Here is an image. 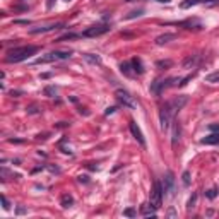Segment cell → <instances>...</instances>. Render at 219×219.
<instances>
[{
    "mask_svg": "<svg viewBox=\"0 0 219 219\" xmlns=\"http://www.w3.org/2000/svg\"><path fill=\"white\" fill-rule=\"evenodd\" d=\"M27 113H29V115H38V113H41V108H39L38 104H31V106L27 108Z\"/></svg>",
    "mask_w": 219,
    "mask_h": 219,
    "instance_id": "24",
    "label": "cell"
},
{
    "mask_svg": "<svg viewBox=\"0 0 219 219\" xmlns=\"http://www.w3.org/2000/svg\"><path fill=\"white\" fill-rule=\"evenodd\" d=\"M10 94H12V96H16V98H17V96L21 94V91H12V93H10Z\"/></svg>",
    "mask_w": 219,
    "mask_h": 219,
    "instance_id": "39",
    "label": "cell"
},
{
    "mask_svg": "<svg viewBox=\"0 0 219 219\" xmlns=\"http://www.w3.org/2000/svg\"><path fill=\"white\" fill-rule=\"evenodd\" d=\"M158 2H161V4H170L171 0H158Z\"/></svg>",
    "mask_w": 219,
    "mask_h": 219,
    "instance_id": "40",
    "label": "cell"
},
{
    "mask_svg": "<svg viewBox=\"0 0 219 219\" xmlns=\"http://www.w3.org/2000/svg\"><path fill=\"white\" fill-rule=\"evenodd\" d=\"M175 108L171 106V103L170 101H166V103L161 106V110H159V122H161V129L163 130H168L170 129V125L173 123V120H175Z\"/></svg>",
    "mask_w": 219,
    "mask_h": 219,
    "instance_id": "2",
    "label": "cell"
},
{
    "mask_svg": "<svg viewBox=\"0 0 219 219\" xmlns=\"http://www.w3.org/2000/svg\"><path fill=\"white\" fill-rule=\"evenodd\" d=\"M195 202H197V193H193L192 197L188 199V202H187V209H193V207H195Z\"/></svg>",
    "mask_w": 219,
    "mask_h": 219,
    "instance_id": "26",
    "label": "cell"
},
{
    "mask_svg": "<svg viewBox=\"0 0 219 219\" xmlns=\"http://www.w3.org/2000/svg\"><path fill=\"white\" fill-rule=\"evenodd\" d=\"M142 12H144V9H139V10H132V12L127 16V19H133V17H139V16H142Z\"/></svg>",
    "mask_w": 219,
    "mask_h": 219,
    "instance_id": "30",
    "label": "cell"
},
{
    "mask_svg": "<svg viewBox=\"0 0 219 219\" xmlns=\"http://www.w3.org/2000/svg\"><path fill=\"white\" fill-rule=\"evenodd\" d=\"M84 60L87 62V64H91V65H101V57L99 55H94V53H86L84 55Z\"/></svg>",
    "mask_w": 219,
    "mask_h": 219,
    "instance_id": "16",
    "label": "cell"
},
{
    "mask_svg": "<svg viewBox=\"0 0 219 219\" xmlns=\"http://www.w3.org/2000/svg\"><path fill=\"white\" fill-rule=\"evenodd\" d=\"M166 81H163V79H156L152 84H151V93H154L156 96H159L161 93H163L164 89H166Z\"/></svg>",
    "mask_w": 219,
    "mask_h": 219,
    "instance_id": "12",
    "label": "cell"
},
{
    "mask_svg": "<svg viewBox=\"0 0 219 219\" xmlns=\"http://www.w3.org/2000/svg\"><path fill=\"white\" fill-rule=\"evenodd\" d=\"M180 137H181V125L180 122L173 120V132H171V146L176 147V144L180 142Z\"/></svg>",
    "mask_w": 219,
    "mask_h": 219,
    "instance_id": "10",
    "label": "cell"
},
{
    "mask_svg": "<svg viewBox=\"0 0 219 219\" xmlns=\"http://www.w3.org/2000/svg\"><path fill=\"white\" fill-rule=\"evenodd\" d=\"M176 38V35H173V33H166V35H161V36H158L156 38V45H166V43H170L171 39H175Z\"/></svg>",
    "mask_w": 219,
    "mask_h": 219,
    "instance_id": "17",
    "label": "cell"
},
{
    "mask_svg": "<svg viewBox=\"0 0 219 219\" xmlns=\"http://www.w3.org/2000/svg\"><path fill=\"white\" fill-rule=\"evenodd\" d=\"M173 188H175V175H173L171 171H166V175H164V180H163V190H164V193L171 195V193H173Z\"/></svg>",
    "mask_w": 219,
    "mask_h": 219,
    "instance_id": "7",
    "label": "cell"
},
{
    "mask_svg": "<svg viewBox=\"0 0 219 219\" xmlns=\"http://www.w3.org/2000/svg\"><path fill=\"white\" fill-rule=\"evenodd\" d=\"M181 181H183L185 187H190V173L188 171H183V175H181Z\"/></svg>",
    "mask_w": 219,
    "mask_h": 219,
    "instance_id": "27",
    "label": "cell"
},
{
    "mask_svg": "<svg viewBox=\"0 0 219 219\" xmlns=\"http://www.w3.org/2000/svg\"><path fill=\"white\" fill-rule=\"evenodd\" d=\"M115 96H116V99H118V103L123 104L125 108H137V101L133 99V96L130 94L129 91H125V89H118Z\"/></svg>",
    "mask_w": 219,
    "mask_h": 219,
    "instance_id": "6",
    "label": "cell"
},
{
    "mask_svg": "<svg viewBox=\"0 0 219 219\" xmlns=\"http://www.w3.org/2000/svg\"><path fill=\"white\" fill-rule=\"evenodd\" d=\"M206 197L210 199V200H212V199H216V197H217V190H216V188H209V190L206 192Z\"/></svg>",
    "mask_w": 219,
    "mask_h": 219,
    "instance_id": "29",
    "label": "cell"
},
{
    "mask_svg": "<svg viewBox=\"0 0 219 219\" xmlns=\"http://www.w3.org/2000/svg\"><path fill=\"white\" fill-rule=\"evenodd\" d=\"M173 62L171 60H158L156 62V67L158 69H168V67H171Z\"/></svg>",
    "mask_w": 219,
    "mask_h": 219,
    "instance_id": "22",
    "label": "cell"
},
{
    "mask_svg": "<svg viewBox=\"0 0 219 219\" xmlns=\"http://www.w3.org/2000/svg\"><path fill=\"white\" fill-rule=\"evenodd\" d=\"M26 212H27V209L26 207H22V206H19L17 209H16V214L17 216H22V214H26Z\"/></svg>",
    "mask_w": 219,
    "mask_h": 219,
    "instance_id": "32",
    "label": "cell"
},
{
    "mask_svg": "<svg viewBox=\"0 0 219 219\" xmlns=\"http://www.w3.org/2000/svg\"><path fill=\"white\" fill-rule=\"evenodd\" d=\"M39 48L38 46H17V48H12L7 52V57H5V62L7 64H17V62H22V60H27L29 57H33L35 53H38Z\"/></svg>",
    "mask_w": 219,
    "mask_h": 219,
    "instance_id": "1",
    "label": "cell"
},
{
    "mask_svg": "<svg viewBox=\"0 0 219 219\" xmlns=\"http://www.w3.org/2000/svg\"><path fill=\"white\" fill-rule=\"evenodd\" d=\"M127 2H130V0H127Z\"/></svg>",
    "mask_w": 219,
    "mask_h": 219,
    "instance_id": "41",
    "label": "cell"
},
{
    "mask_svg": "<svg viewBox=\"0 0 219 219\" xmlns=\"http://www.w3.org/2000/svg\"><path fill=\"white\" fill-rule=\"evenodd\" d=\"M45 94L50 96V98H53V96L57 94V87H53V86H46V87H45Z\"/></svg>",
    "mask_w": 219,
    "mask_h": 219,
    "instance_id": "25",
    "label": "cell"
},
{
    "mask_svg": "<svg viewBox=\"0 0 219 219\" xmlns=\"http://www.w3.org/2000/svg\"><path fill=\"white\" fill-rule=\"evenodd\" d=\"M202 2H216V0H185V2H181V9H188L192 5L202 4Z\"/></svg>",
    "mask_w": 219,
    "mask_h": 219,
    "instance_id": "20",
    "label": "cell"
},
{
    "mask_svg": "<svg viewBox=\"0 0 219 219\" xmlns=\"http://www.w3.org/2000/svg\"><path fill=\"white\" fill-rule=\"evenodd\" d=\"M79 181H81V183H87V181H89V176L81 175V176H79Z\"/></svg>",
    "mask_w": 219,
    "mask_h": 219,
    "instance_id": "34",
    "label": "cell"
},
{
    "mask_svg": "<svg viewBox=\"0 0 219 219\" xmlns=\"http://www.w3.org/2000/svg\"><path fill=\"white\" fill-rule=\"evenodd\" d=\"M70 57H72V52H70V50H67V52L57 50V52H50V53H46V55L36 58L35 64H38V65L39 64H52V62H58V60H67Z\"/></svg>",
    "mask_w": 219,
    "mask_h": 219,
    "instance_id": "3",
    "label": "cell"
},
{
    "mask_svg": "<svg viewBox=\"0 0 219 219\" xmlns=\"http://www.w3.org/2000/svg\"><path fill=\"white\" fill-rule=\"evenodd\" d=\"M108 31H110V26L104 24V22H99V24H93L86 31H82V36L84 38H96V36H101L104 33H108Z\"/></svg>",
    "mask_w": 219,
    "mask_h": 219,
    "instance_id": "5",
    "label": "cell"
},
{
    "mask_svg": "<svg viewBox=\"0 0 219 219\" xmlns=\"http://www.w3.org/2000/svg\"><path fill=\"white\" fill-rule=\"evenodd\" d=\"M156 210H158V209H154L151 204H144V206L141 207V212H142V216H144V217H154V216H156Z\"/></svg>",
    "mask_w": 219,
    "mask_h": 219,
    "instance_id": "15",
    "label": "cell"
},
{
    "mask_svg": "<svg viewBox=\"0 0 219 219\" xmlns=\"http://www.w3.org/2000/svg\"><path fill=\"white\" fill-rule=\"evenodd\" d=\"M187 101H188V98H187L185 94H181V96H175L173 99H170V103H171V106L175 108V111H176V113H178V111L181 110V108H183L185 104H187Z\"/></svg>",
    "mask_w": 219,
    "mask_h": 219,
    "instance_id": "11",
    "label": "cell"
},
{
    "mask_svg": "<svg viewBox=\"0 0 219 219\" xmlns=\"http://www.w3.org/2000/svg\"><path fill=\"white\" fill-rule=\"evenodd\" d=\"M77 33H67V35H64V36H60V38L57 39V41H58V43H60V41H65V39H74V38H77Z\"/></svg>",
    "mask_w": 219,
    "mask_h": 219,
    "instance_id": "23",
    "label": "cell"
},
{
    "mask_svg": "<svg viewBox=\"0 0 219 219\" xmlns=\"http://www.w3.org/2000/svg\"><path fill=\"white\" fill-rule=\"evenodd\" d=\"M60 206L64 207V209H69V207H72V206H74L72 195H69V193H64V195H62V199H60Z\"/></svg>",
    "mask_w": 219,
    "mask_h": 219,
    "instance_id": "18",
    "label": "cell"
},
{
    "mask_svg": "<svg viewBox=\"0 0 219 219\" xmlns=\"http://www.w3.org/2000/svg\"><path fill=\"white\" fill-rule=\"evenodd\" d=\"M50 75H52V74H50V72H45V74H41L39 77H41V79H48V77H50Z\"/></svg>",
    "mask_w": 219,
    "mask_h": 219,
    "instance_id": "38",
    "label": "cell"
},
{
    "mask_svg": "<svg viewBox=\"0 0 219 219\" xmlns=\"http://www.w3.org/2000/svg\"><path fill=\"white\" fill-rule=\"evenodd\" d=\"M200 144H206V146H216V144H219V132L209 133L207 137H204L200 141Z\"/></svg>",
    "mask_w": 219,
    "mask_h": 219,
    "instance_id": "13",
    "label": "cell"
},
{
    "mask_svg": "<svg viewBox=\"0 0 219 219\" xmlns=\"http://www.w3.org/2000/svg\"><path fill=\"white\" fill-rule=\"evenodd\" d=\"M2 204H4V209H5V210L10 209V204H9V200H7V197H5V195H2Z\"/></svg>",
    "mask_w": 219,
    "mask_h": 219,
    "instance_id": "31",
    "label": "cell"
},
{
    "mask_svg": "<svg viewBox=\"0 0 219 219\" xmlns=\"http://www.w3.org/2000/svg\"><path fill=\"white\" fill-rule=\"evenodd\" d=\"M58 27H64L62 22H55V24H48V26H39V27H31L29 33L31 35H39V33H48L52 29H58Z\"/></svg>",
    "mask_w": 219,
    "mask_h": 219,
    "instance_id": "9",
    "label": "cell"
},
{
    "mask_svg": "<svg viewBox=\"0 0 219 219\" xmlns=\"http://www.w3.org/2000/svg\"><path fill=\"white\" fill-rule=\"evenodd\" d=\"M129 129H130V132H132V135L135 139H137V142L141 144L142 147H146V139H144V135H142V132H141V129L137 127V123L133 120H130L129 122Z\"/></svg>",
    "mask_w": 219,
    "mask_h": 219,
    "instance_id": "8",
    "label": "cell"
},
{
    "mask_svg": "<svg viewBox=\"0 0 219 219\" xmlns=\"http://www.w3.org/2000/svg\"><path fill=\"white\" fill-rule=\"evenodd\" d=\"M168 216H170V217H175V216H176L175 209H170V210H168Z\"/></svg>",
    "mask_w": 219,
    "mask_h": 219,
    "instance_id": "37",
    "label": "cell"
},
{
    "mask_svg": "<svg viewBox=\"0 0 219 219\" xmlns=\"http://www.w3.org/2000/svg\"><path fill=\"white\" fill-rule=\"evenodd\" d=\"M132 67H133V70H135V74H139V75L144 74V65H142V60L139 58V57L132 58Z\"/></svg>",
    "mask_w": 219,
    "mask_h": 219,
    "instance_id": "19",
    "label": "cell"
},
{
    "mask_svg": "<svg viewBox=\"0 0 219 219\" xmlns=\"http://www.w3.org/2000/svg\"><path fill=\"white\" fill-rule=\"evenodd\" d=\"M48 170H50L52 173H60V168L58 166H48Z\"/></svg>",
    "mask_w": 219,
    "mask_h": 219,
    "instance_id": "35",
    "label": "cell"
},
{
    "mask_svg": "<svg viewBox=\"0 0 219 219\" xmlns=\"http://www.w3.org/2000/svg\"><path fill=\"white\" fill-rule=\"evenodd\" d=\"M206 82H209V84L219 82V72H212V74H209V75H206Z\"/></svg>",
    "mask_w": 219,
    "mask_h": 219,
    "instance_id": "21",
    "label": "cell"
},
{
    "mask_svg": "<svg viewBox=\"0 0 219 219\" xmlns=\"http://www.w3.org/2000/svg\"><path fill=\"white\" fill-rule=\"evenodd\" d=\"M115 110H116V108H115V106H111V108H108L106 111H104V115H111V113H115Z\"/></svg>",
    "mask_w": 219,
    "mask_h": 219,
    "instance_id": "36",
    "label": "cell"
},
{
    "mask_svg": "<svg viewBox=\"0 0 219 219\" xmlns=\"http://www.w3.org/2000/svg\"><path fill=\"white\" fill-rule=\"evenodd\" d=\"M209 130H212V132H219V123H212V125H209Z\"/></svg>",
    "mask_w": 219,
    "mask_h": 219,
    "instance_id": "33",
    "label": "cell"
},
{
    "mask_svg": "<svg viewBox=\"0 0 219 219\" xmlns=\"http://www.w3.org/2000/svg\"><path fill=\"white\" fill-rule=\"evenodd\" d=\"M120 72L123 74V75H127V77H132L133 74H135V70H133V67H132V62H122Z\"/></svg>",
    "mask_w": 219,
    "mask_h": 219,
    "instance_id": "14",
    "label": "cell"
},
{
    "mask_svg": "<svg viewBox=\"0 0 219 219\" xmlns=\"http://www.w3.org/2000/svg\"><path fill=\"white\" fill-rule=\"evenodd\" d=\"M123 216H127V217H135V216H137V210L132 209V207H129V209L123 210Z\"/></svg>",
    "mask_w": 219,
    "mask_h": 219,
    "instance_id": "28",
    "label": "cell"
},
{
    "mask_svg": "<svg viewBox=\"0 0 219 219\" xmlns=\"http://www.w3.org/2000/svg\"><path fill=\"white\" fill-rule=\"evenodd\" d=\"M163 193H164L163 183H161V181H154V188H152V192H151V200H149V204L154 207V209H159V207H161Z\"/></svg>",
    "mask_w": 219,
    "mask_h": 219,
    "instance_id": "4",
    "label": "cell"
}]
</instances>
